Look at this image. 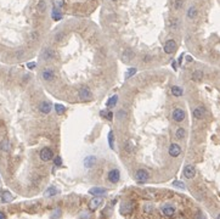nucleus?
<instances>
[{
    "mask_svg": "<svg viewBox=\"0 0 220 219\" xmlns=\"http://www.w3.org/2000/svg\"><path fill=\"white\" fill-rule=\"evenodd\" d=\"M197 9L195 7V6H191V7H189V10H187V17L189 18H195L196 16H197Z\"/></svg>",
    "mask_w": 220,
    "mask_h": 219,
    "instance_id": "21",
    "label": "nucleus"
},
{
    "mask_svg": "<svg viewBox=\"0 0 220 219\" xmlns=\"http://www.w3.org/2000/svg\"><path fill=\"white\" fill-rule=\"evenodd\" d=\"M183 4H184L183 0H175V1H174V9H175V10L181 9V7H183Z\"/></svg>",
    "mask_w": 220,
    "mask_h": 219,
    "instance_id": "30",
    "label": "nucleus"
},
{
    "mask_svg": "<svg viewBox=\"0 0 220 219\" xmlns=\"http://www.w3.org/2000/svg\"><path fill=\"white\" fill-rule=\"evenodd\" d=\"M55 164H56V166H61V164H62V158L60 156H57L55 158Z\"/></svg>",
    "mask_w": 220,
    "mask_h": 219,
    "instance_id": "33",
    "label": "nucleus"
},
{
    "mask_svg": "<svg viewBox=\"0 0 220 219\" xmlns=\"http://www.w3.org/2000/svg\"><path fill=\"white\" fill-rule=\"evenodd\" d=\"M186 60H187V61H192V59H191L190 56H187V57H186Z\"/></svg>",
    "mask_w": 220,
    "mask_h": 219,
    "instance_id": "40",
    "label": "nucleus"
},
{
    "mask_svg": "<svg viewBox=\"0 0 220 219\" xmlns=\"http://www.w3.org/2000/svg\"><path fill=\"white\" fill-rule=\"evenodd\" d=\"M218 218H220V214H218Z\"/></svg>",
    "mask_w": 220,
    "mask_h": 219,
    "instance_id": "41",
    "label": "nucleus"
},
{
    "mask_svg": "<svg viewBox=\"0 0 220 219\" xmlns=\"http://www.w3.org/2000/svg\"><path fill=\"white\" fill-rule=\"evenodd\" d=\"M64 4V0H54V7H57V9H61Z\"/></svg>",
    "mask_w": 220,
    "mask_h": 219,
    "instance_id": "31",
    "label": "nucleus"
},
{
    "mask_svg": "<svg viewBox=\"0 0 220 219\" xmlns=\"http://www.w3.org/2000/svg\"><path fill=\"white\" fill-rule=\"evenodd\" d=\"M0 150L1 151H9L10 150V144H9V140H2L1 144H0Z\"/></svg>",
    "mask_w": 220,
    "mask_h": 219,
    "instance_id": "23",
    "label": "nucleus"
},
{
    "mask_svg": "<svg viewBox=\"0 0 220 219\" xmlns=\"http://www.w3.org/2000/svg\"><path fill=\"white\" fill-rule=\"evenodd\" d=\"M79 99L82 101H89L91 99V90L87 87H83L80 90H79Z\"/></svg>",
    "mask_w": 220,
    "mask_h": 219,
    "instance_id": "4",
    "label": "nucleus"
},
{
    "mask_svg": "<svg viewBox=\"0 0 220 219\" xmlns=\"http://www.w3.org/2000/svg\"><path fill=\"white\" fill-rule=\"evenodd\" d=\"M105 117H107V118H108V119L111 121V119H112V117H113V115H112V112H108V113H107V115H106Z\"/></svg>",
    "mask_w": 220,
    "mask_h": 219,
    "instance_id": "37",
    "label": "nucleus"
},
{
    "mask_svg": "<svg viewBox=\"0 0 220 219\" xmlns=\"http://www.w3.org/2000/svg\"><path fill=\"white\" fill-rule=\"evenodd\" d=\"M125 116V113H124V111H118V113H117V117L121 119L122 117H124Z\"/></svg>",
    "mask_w": 220,
    "mask_h": 219,
    "instance_id": "36",
    "label": "nucleus"
},
{
    "mask_svg": "<svg viewBox=\"0 0 220 219\" xmlns=\"http://www.w3.org/2000/svg\"><path fill=\"white\" fill-rule=\"evenodd\" d=\"M54 156V152H52V150L50 149V147H44L41 151H40V159L41 161H45V162H48V161H50L51 158Z\"/></svg>",
    "mask_w": 220,
    "mask_h": 219,
    "instance_id": "3",
    "label": "nucleus"
},
{
    "mask_svg": "<svg viewBox=\"0 0 220 219\" xmlns=\"http://www.w3.org/2000/svg\"><path fill=\"white\" fill-rule=\"evenodd\" d=\"M145 211L146 212H151L152 211V205L151 203H146L145 205Z\"/></svg>",
    "mask_w": 220,
    "mask_h": 219,
    "instance_id": "34",
    "label": "nucleus"
},
{
    "mask_svg": "<svg viewBox=\"0 0 220 219\" xmlns=\"http://www.w3.org/2000/svg\"><path fill=\"white\" fill-rule=\"evenodd\" d=\"M174 186H179V188L181 189H185V185L183 183H180V182H174Z\"/></svg>",
    "mask_w": 220,
    "mask_h": 219,
    "instance_id": "35",
    "label": "nucleus"
},
{
    "mask_svg": "<svg viewBox=\"0 0 220 219\" xmlns=\"http://www.w3.org/2000/svg\"><path fill=\"white\" fill-rule=\"evenodd\" d=\"M119 178H121V174H119V170H118V169H112V170L108 173V179H110V182H112L113 184L118 183V182H119Z\"/></svg>",
    "mask_w": 220,
    "mask_h": 219,
    "instance_id": "8",
    "label": "nucleus"
},
{
    "mask_svg": "<svg viewBox=\"0 0 220 219\" xmlns=\"http://www.w3.org/2000/svg\"><path fill=\"white\" fill-rule=\"evenodd\" d=\"M5 217H6V216H5V214H4L2 212H0V219H4Z\"/></svg>",
    "mask_w": 220,
    "mask_h": 219,
    "instance_id": "39",
    "label": "nucleus"
},
{
    "mask_svg": "<svg viewBox=\"0 0 220 219\" xmlns=\"http://www.w3.org/2000/svg\"><path fill=\"white\" fill-rule=\"evenodd\" d=\"M38 9H39V11L40 12H44L45 11V9H46V4H45V1H39V4H38Z\"/></svg>",
    "mask_w": 220,
    "mask_h": 219,
    "instance_id": "29",
    "label": "nucleus"
},
{
    "mask_svg": "<svg viewBox=\"0 0 220 219\" xmlns=\"http://www.w3.org/2000/svg\"><path fill=\"white\" fill-rule=\"evenodd\" d=\"M204 115H206V110L203 107H196L193 110V117L196 119H202L204 117Z\"/></svg>",
    "mask_w": 220,
    "mask_h": 219,
    "instance_id": "10",
    "label": "nucleus"
},
{
    "mask_svg": "<svg viewBox=\"0 0 220 219\" xmlns=\"http://www.w3.org/2000/svg\"><path fill=\"white\" fill-rule=\"evenodd\" d=\"M181 154V147L178 144H172L169 146V155L172 157H178Z\"/></svg>",
    "mask_w": 220,
    "mask_h": 219,
    "instance_id": "9",
    "label": "nucleus"
},
{
    "mask_svg": "<svg viewBox=\"0 0 220 219\" xmlns=\"http://www.w3.org/2000/svg\"><path fill=\"white\" fill-rule=\"evenodd\" d=\"M54 77H55V74H54V71L52 69H45L44 72H43V78L45 79V80H52L54 79Z\"/></svg>",
    "mask_w": 220,
    "mask_h": 219,
    "instance_id": "15",
    "label": "nucleus"
},
{
    "mask_svg": "<svg viewBox=\"0 0 220 219\" xmlns=\"http://www.w3.org/2000/svg\"><path fill=\"white\" fill-rule=\"evenodd\" d=\"M28 67H29V68H34V67H35V63H34V62H29V63H28Z\"/></svg>",
    "mask_w": 220,
    "mask_h": 219,
    "instance_id": "38",
    "label": "nucleus"
},
{
    "mask_svg": "<svg viewBox=\"0 0 220 219\" xmlns=\"http://www.w3.org/2000/svg\"><path fill=\"white\" fill-rule=\"evenodd\" d=\"M122 57H123V61L128 62V61H130V60L134 57V53H133L131 50H125L124 54L122 55Z\"/></svg>",
    "mask_w": 220,
    "mask_h": 219,
    "instance_id": "18",
    "label": "nucleus"
},
{
    "mask_svg": "<svg viewBox=\"0 0 220 219\" xmlns=\"http://www.w3.org/2000/svg\"><path fill=\"white\" fill-rule=\"evenodd\" d=\"M149 177L150 175H149L147 170H145V169H139L135 173V180L139 183H146L149 180Z\"/></svg>",
    "mask_w": 220,
    "mask_h": 219,
    "instance_id": "1",
    "label": "nucleus"
},
{
    "mask_svg": "<svg viewBox=\"0 0 220 219\" xmlns=\"http://www.w3.org/2000/svg\"><path fill=\"white\" fill-rule=\"evenodd\" d=\"M55 110H56V112L59 113V115H62L63 112H64V106H62V105H60V104H56L55 105Z\"/></svg>",
    "mask_w": 220,
    "mask_h": 219,
    "instance_id": "28",
    "label": "nucleus"
},
{
    "mask_svg": "<svg viewBox=\"0 0 220 219\" xmlns=\"http://www.w3.org/2000/svg\"><path fill=\"white\" fill-rule=\"evenodd\" d=\"M112 1H116V0H112Z\"/></svg>",
    "mask_w": 220,
    "mask_h": 219,
    "instance_id": "42",
    "label": "nucleus"
},
{
    "mask_svg": "<svg viewBox=\"0 0 220 219\" xmlns=\"http://www.w3.org/2000/svg\"><path fill=\"white\" fill-rule=\"evenodd\" d=\"M195 175H196V168L192 164L185 166V168H184V177L186 179H192Z\"/></svg>",
    "mask_w": 220,
    "mask_h": 219,
    "instance_id": "6",
    "label": "nucleus"
},
{
    "mask_svg": "<svg viewBox=\"0 0 220 219\" xmlns=\"http://www.w3.org/2000/svg\"><path fill=\"white\" fill-rule=\"evenodd\" d=\"M162 213H163L165 217H172V216L175 213V207H174L173 205L167 203V205H164V206L162 207Z\"/></svg>",
    "mask_w": 220,
    "mask_h": 219,
    "instance_id": "7",
    "label": "nucleus"
},
{
    "mask_svg": "<svg viewBox=\"0 0 220 219\" xmlns=\"http://www.w3.org/2000/svg\"><path fill=\"white\" fill-rule=\"evenodd\" d=\"M1 200H2V202H11L14 200V196L9 191H2L1 192Z\"/></svg>",
    "mask_w": 220,
    "mask_h": 219,
    "instance_id": "17",
    "label": "nucleus"
},
{
    "mask_svg": "<svg viewBox=\"0 0 220 219\" xmlns=\"http://www.w3.org/2000/svg\"><path fill=\"white\" fill-rule=\"evenodd\" d=\"M117 101H118V96H117V95H113V96L108 100V102H107V107H114V106L117 105Z\"/></svg>",
    "mask_w": 220,
    "mask_h": 219,
    "instance_id": "22",
    "label": "nucleus"
},
{
    "mask_svg": "<svg viewBox=\"0 0 220 219\" xmlns=\"http://www.w3.org/2000/svg\"><path fill=\"white\" fill-rule=\"evenodd\" d=\"M202 77H203L202 71H195V72L192 73V79H193V80H201Z\"/></svg>",
    "mask_w": 220,
    "mask_h": 219,
    "instance_id": "24",
    "label": "nucleus"
},
{
    "mask_svg": "<svg viewBox=\"0 0 220 219\" xmlns=\"http://www.w3.org/2000/svg\"><path fill=\"white\" fill-rule=\"evenodd\" d=\"M101 203H102V198H101V197H95V198H93V200L90 201V203H89V208H90L91 211H95Z\"/></svg>",
    "mask_w": 220,
    "mask_h": 219,
    "instance_id": "11",
    "label": "nucleus"
},
{
    "mask_svg": "<svg viewBox=\"0 0 220 219\" xmlns=\"http://www.w3.org/2000/svg\"><path fill=\"white\" fill-rule=\"evenodd\" d=\"M172 94L174 95V96H181V95L184 94V90L180 87L174 85V87H172Z\"/></svg>",
    "mask_w": 220,
    "mask_h": 219,
    "instance_id": "20",
    "label": "nucleus"
},
{
    "mask_svg": "<svg viewBox=\"0 0 220 219\" xmlns=\"http://www.w3.org/2000/svg\"><path fill=\"white\" fill-rule=\"evenodd\" d=\"M113 140H114V136H113V131L111 130L110 134H108V144L111 146V149H114V145H113Z\"/></svg>",
    "mask_w": 220,
    "mask_h": 219,
    "instance_id": "27",
    "label": "nucleus"
},
{
    "mask_svg": "<svg viewBox=\"0 0 220 219\" xmlns=\"http://www.w3.org/2000/svg\"><path fill=\"white\" fill-rule=\"evenodd\" d=\"M130 208H131L130 203H123V205L121 206V213H122V214H126V213L130 211Z\"/></svg>",
    "mask_w": 220,
    "mask_h": 219,
    "instance_id": "25",
    "label": "nucleus"
},
{
    "mask_svg": "<svg viewBox=\"0 0 220 219\" xmlns=\"http://www.w3.org/2000/svg\"><path fill=\"white\" fill-rule=\"evenodd\" d=\"M57 194V190L56 188H54V186H51V188H49L46 190V192H45V196H48V197H51V196H54V195H56Z\"/></svg>",
    "mask_w": 220,
    "mask_h": 219,
    "instance_id": "26",
    "label": "nucleus"
},
{
    "mask_svg": "<svg viewBox=\"0 0 220 219\" xmlns=\"http://www.w3.org/2000/svg\"><path fill=\"white\" fill-rule=\"evenodd\" d=\"M185 135H186V131H185L184 128H179V129L175 131V136H176V139H179V140H183V139L185 138Z\"/></svg>",
    "mask_w": 220,
    "mask_h": 219,
    "instance_id": "19",
    "label": "nucleus"
},
{
    "mask_svg": "<svg viewBox=\"0 0 220 219\" xmlns=\"http://www.w3.org/2000/svg\"><path fill=\"white\" fill-rule=\"evenodd\" d=\"M51 16H52V18H54L55 21H60V20L62 18V14H61L60 9H57V7H54V9H52Z\"/></svg>",
    "mask_w": 220,
    "mask_h": 219,
    "instance_id": "16",
    "label": "nucleus"
},
{
    "mask_svg": "<svg viewBox=\"0 0 220 219\" xmlns=\"http://www.w3.org/2000/svg\"><path fill=\"white\" fill-rule=\"evenodd\" d=\"M176 50V41L170 39L164 44V53L165 54H173Z\"/></svg>",
    "mask_w": 220,
    "mask_h": 219,
    "instance_id": "5",
    "label": "nucleus"
},
{
    "mask_svg": "<svg viewBox=\"0 0 220 219\" xmlns=\"http://www.w3.org/2000/svg\"><path fill=\"white\" fill-rule=\"evenodd\" d=\"M95 162H96V157L88 156V157H85V159H84V166H85L87 168H91L95 164Z\"/></svg>",
    "mask_w": 220,
    "mask_h": 219,
    "instance_id": "14",
    "label": "nucleus"
},
{
    "mask_svg": "<svg viewBox=\"0 0 220 219\" xmlns=\"http://www.w3.org/2000/svg\"><path fill=\"white\" fill-rule=\"evenodd\" d=\"M39 110H40V112H43V113H49L50 111H51V104L50 102H46V101H44V102H41L40 104V106H39Z\"/></svg>",
    "mask_w": 220,
    "mask_h": 219,
    "instance_id": "12",
    "label": "nucleus"
},
{
    "mask_svg": "<svg viewBox=\"0 0 220 219\" xmlns=\"http://www.w3.org/2000/svg\"><path fill=\"white\" fill-rule=\"evenodd\" d=\"M89 194L95 195V196H101V195H105L106 194V189L103 188H91L89 190Z\"/></svg>",
    "mask_w": 220,
    "mask_h": 219,
    "instance_id": "13",
    "label": "nucleus"
},
{
    "mask_svg": "<svg viewBox=\"0 0 220 219\" xmlns=\"http://www.w3.org/2000/svg\"><path fill=\"white\" fill-rule=\"evenodd\" d=\"M134 73H136V68H130V69L126 72L125 79H128V78H129V77H131V76H134Z\"/></svg>",
    "mask_w": 220,
    "mask_h": 219,
    "instance_id": "32",
    "label": "nucleus"
},
{
    "mask_svg": "<svg viewBox=\"0 0 220 219\" xmlns=\"http://www.w3.org/2000/svg\"><path fill=\"white\" fill-rule=\"evenodd\" d=\"M185 117H186V115H185V111L183 108H175L173 111V119L175 122H178V123L183 122L185 119Z\"/></svg>",
    "mask_w": 220,
    "mask_h": 219,
    "instance_id": "2",
    "label": "nucleus"
}]
</instances>
